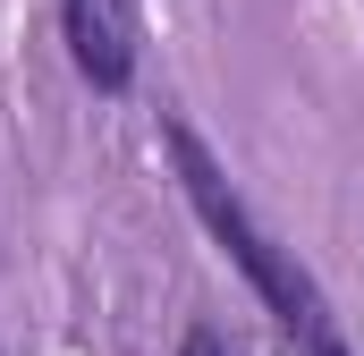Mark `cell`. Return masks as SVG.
Listing matches in <instances>:
<instances>
[{
	"label": "cell",
	"instance_id": "2",
	"mask_svg": "<svg viewBox=\"0 0 364 356\" xmlns=\"http://www.w3.org/2000/svg\"><path fill=\"white\" fill-rule=\"evenodd\" d=\"M60 17H68V60H77L85 85L119 93L127 77H136V26H127V0H68Z\"/></svg>",
	"mask_w": 364,
	"mask_h": 356
},
{
	"label": "cell",
	"instance_id": "1",
	"mask_svg": "<svg viewBox=\"0 0 364 356\" xmlns=\"http://www.w3.org/2000/svg\"><path fill=\"white\" fill-rule=\"evenodd\" d=\"M161 145H170V162H178L186 204H195V212H203V229H212V238L237 255V271L263 288V305H272L279 323H296L305 340H314V331H331V314H322L314 280H305V271H296V263H288V255L272 246V238H263V221L237 204V187H229V178H220V162L203 153V136H195L186 119H170V127H161Z\"/></svg>",
	"mask_w": 364,
	"mask_h": 356
},
{
	"label": "cell",
	"instance_id": "3",
	"mask_svg": "<svg viewBox=\"0 0 364 356\" xmlns=\"http://www.w3.org/2000/svg\"><path fill=\"white\" fill-rule=\"evenodd\" d=\"M178 356H246V340H229L220 323H195V331H186V348H178Z\"/></svg>",
	"mask_w": 364,
	"mask_h": 356
}]
</instances>
